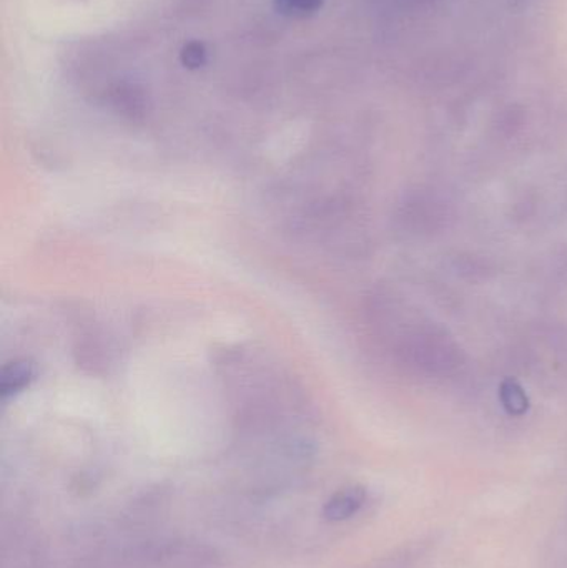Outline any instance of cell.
Returning a JSON list of instances; mask_svg holds the SVG:
<instances>
[{"label":"cell","mask_w":567,"mask_h":568,"mask_svg":"<svg viewBox=\"0 0 567 568\" xmlns=\"http://www.w3.org/2000/svg\"><path fill=\"white\" fill-rule=\"evenodd\" d=\"M503 406L512 414H523L528 409V397L518 384L508 381L502 387Z\"/></svg>","instance_id":"4"},{"label":"cell","mask_w":567,"mask_h":568,"mask_svg":"<svg viewBox=\"0 0 567 568\" xmlns=\"http://www.w3.org/2000/svg\"><path fill=\"white\" fill-rule=\"evenodd\" d=\"M36 379V366L30 361H13L2 369L0 377V394L6 397L22 393Z\"/></svg>","instance_id":"2"},{"label":"cell","mask_w":567,"mask_h":568,"mask_svg":"<svg viewBox=\"0 0 567 568\" xmlns=\"http://www.w3.org/2000/svg\"><path fill=\"white\" fill-rule=\"evenodd\" d=\"M180 60L186 69L196 70L205 65L206 60H209V52H206V47L202 42L193 40V42L183 47L182 52H180Z\"/></svg>","instance_id":"5"},{"label":"cell","mask_w":567,"mask_h":568,"mask_svg":"<svg viewBox=\"0 0 567 568\" xmlns=\"http://www.w3.org/2000/svg\"><path fill=\"white\" fill-rule=\"evenodd\" d=\"M366 490L363 487H348V489L338 490L328 503L325 504L323 516L330 523H342L350 517L358 514V510L365 506Z\"/></svg>","instance_id":"1"},{"label":"cell","mask_w":567,"mask_h":568,"mask_svg":"<svg viewBox=\"0 0 567 568\" xmlns=\"http://www.w3.org/2000/svg\"><path fill=\"white\" fill-rule=\"evenodd\" d=\"M325 0H275L276 10L292 19H305L322 9Z\"/></svg>","instance_id":"3"}]
</instances>
